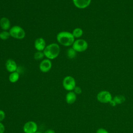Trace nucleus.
Here are the masks:
<instances>
[{"label": "nucleus", "instance_id": "nucleus-1", "mask_svg": "<svg viewBox=\"0 0 133 133\" xmlns=\"http://www.w3.org/2000/svg\"><path fill=\"white\" fill-rule=\"evenodd\" d=\"M56 39L59 44L65 47L72 46L75 39L72 33L68 31L59 32L56 36Z\"/></svg>", "mask_w": 133, "mask_h": 133}, {"label": "nucleus", "instance_id": "nucleus-2", "mask_svg": "<svg viewBox=\"0 0 133 133\" xmlns=\"http://www.w3.org/2000/svg\"><path fill=\"white\" fill-rule=\"evenodd\" d=\"M45 57L50 60L57 58L60 52V47L58 44L52 43L46 45L43 51Z\"/></svg>", "mask_w": 133, "mask_h": 133}, {"label": "nucleus", "instance_id": "nucleus-3", "mask_svg": "<svg viewBox=\"0 0 133 133\" xmlns=\"http://www.w3.org/2000/svg\"><path fill=\"white\" fill-rule=\"evenodd\" d=\"M10 37L17 39H22L25 36L24 30L19 25H14L9 30Z\"/></svg>", "mask_w": 133, "mask_h": 133}, {"label": "nucleus", "instance_id": "nucleus-4", "mask_svg": "<svg viewBox=\"0 0 133 133\" xmlns=\"http://www.w3.org/2000/svg\"><path fill=\"white\" fill-rule=\"evenodd\" d=\"M72 47L77 52H82L86 51L88 47V44L86 41L82 38L75 39Z\"/></svg>", "mask_w": 133, "mask_h": 133}, {"label": "nucleus", "instance_id": "nucleus-5", "mask_svg": "<svg viewBox=\"0 0 133 133\" xmlns=\"http://www.w3.org/2000/svg\"><path fill=\"white\" fill-rule=\"evenodd\" d=\"M62 86L64 89L68 91H73L76 86L75 78L70 75L66 76L62 81Z\"/></svg>", "mask_w": 133, "mask_h": 133}, {"label": "nucleus", "instance_id": "nucleus-6", "mask_svg": "<svg viewBox=\"0 0 133 133\" xmlns=\"http://www.w3.org/2000/svg\"><path fill=\"white\" fill-rule=\"evenodd\" d=\"M97 99L101 103H108L112 100V96L109 91L107 90H102L97 94Z\"/></svg>", "mask_w": 133, "mask_h": 133}, {"label": "nucleus", "instance_id": "nucleus-7", "mask_svg": "<svg viewBox=\"0 0 133 133\" xmlns=\"http://www.w3.org/2000/svg\"><path fill=\"white\" fill-rule=\"evenodd\" d=\"M37 124L32 121L26 122L23 126V130L24 133H35L37 131Z\"/></svg>", "mask_w": 133, "mask_h": 133}, {"label": "nucleus", "instance_id": "nucleus-8", "mask_svg": "<svg viewBox=\"0 0 133 133\" xmlns=\"http://www.w3.org/2000/svg\"><path fill=\"white\" fill-rule=\"evenodd\" d=\"M52 68L51 60L48 59H43L39 65V70L43 73H47L49 72Z\"/></svg>", "mask_w": 133, "mask_h": 133}, {"label": "nucleus", "instance_id": "nucleus-9", "mask_svg": "<svg viewBox=\"0 0 133 133\" xmlns=\"http://www.w3.org/2000/svg\"><path fill=\"white\" fill-rule=\"evenodd\" d=\"M5 68L7 71L10 73L17 71L18 68L16 62L12 59H9L6 61Z\"/></svg>", "mask_w": 133, "mask_h": 133}, {"label": "nucleus", "instance_id": "nucleus-10", "mask_svg": "<svg viewBox=\"0 0 133 133\" xmlns=\"http://www.w3.org/2000/svg\"><path fill=\"white\" fill-rule=\"evenodd\" d=\"M34 45L37 51H43L46 46L45 40L43 37H38L35 40Z\"/></svg>", "mask_w": 133, "mask_h": 133}, {"label": "nucleus", "instance_id": "nucleus-11", "mask_svg": "<svg viewBox=\"0 0 133 133\" xmlns=\"http://www.w3.org/2000/svg\"><path fill=\"white\" fill-rule=\"evenodd\" d=\"M72 2L76 8L83 9L87 8L90 5L91 0H72Z\"/></svg>", "mask_w": 133, "mask_h": 133}, {"label": "nucleus", "instance_id": "nucleus-12", "mask_svg": "<svg viewBox=\"0 0 133 133\" xmlns=\"http://www.w3.org/2000/svg\"><path fill=\"white\" fill-rule=\"evenodd\" d=\"M0 27L3 31H9L11 27L10 20L5 17L1 18L0 19Z\"/></svg>", "mask_w": 133, "mask_h": 133}, {"label": "nucleus", "instance_id": "nucleus-13", "mask_svg": "<svg viewBox=\"0 0 133 133\" xmlns=\"http://www.w3.org/2000/svg\"><path fill=\"white\" fill-rule=\"evenodd\" d=\"M76 94L73 91H69L65 96V101L69 104H73L76 100Z\"/></svg>", "mask_w": 133, "mask_h": 133}, {"label": "nucleus", "instance_id": "nucleus-14", "mask_svg": "<svg viewBox=\"0 0 133 133\" xmlns=\"http://www.w3.org/2000/svg\"><path fill=\"white\" fill-rule=\"evenodd\" d=\"M19 77H20L19 73L18 71H16V72H14L10 73L8 76V79L10 83H15L18 82V81L19 79Z\"/></svg>", "mask_w": 133, "mask_h": 133}, {"label": "nucleus", "instance_id": "nucleus-15", "mask_svg": "<svg viewBox=\"0 0 133 133\" xmlns=\"http://www.w3.org/2000/svg\"><path fill=\"white\" fill-rule=\"evenodd\" d=\"M75 38H80L83 34V30L80 28H76L71 32Z\"/></svg>", "mask_w": 133, "mask_h": 133}, {"label": "nucleus", "instance_id": "nucleus-16", "mask_svg": "<svg viewBox=\"0 0 133 133\" xmlns=\"http://www.w3.org/2000/svg\"><path fill=\"white\" fill-rule=\"evenodd\" d=\"M77 52L71 47L69 48L66 50V56L68 58L72 59L76 57Z\"/></svg>", "mask_w": 133, "mask_h": 133}, {"label": "nucleus", "instance_id": "nucleus-17", "mask_svg": "<svg viewBox=\"0 0 133 133\" xmlns=\"http://www.w3.org/2000/svg\"><path fill=\"white\" fill-rule=\"evenodd\" d=\"M113 100L116 102V104H120L125 101L126 98L123 95H119L115 96L113 98Z\"/></svg>", "mask_w": 133, "mask_h": 133}, {"label": "nucleus", "instance_id": "nucleus-18", "mask_svg": "<svg viewBox=\"0 0 133 133\" xmlns=\"http://www.w3.org/2000/svg\"><path fill=\"white\" fill-rule=\"evenodd\" d=\"M10 37L9 31H2L0 32V39L6 41Z\"/></svg>", "mask_w": 133, "mask_h": 133}, {"label": "nucleus", "instance_id": "nucleus-19", "mask_svg": "<svg viewBox=\"0 0 133 133\" xmlns=\"http://www.w3.org/2000/svg\"><path fill=\"white\" fill-rule=\"evenodd\" d=\"M45 57L43 51H37L34 54V59L35 60H42Z\"/></svg>", "mask_w": 133, "mask_h": 133}, {"label": "nucleus", "instance_id": "nucleus-20", "mask_svg": "<svg viewBox=\"0 0 133 133\" xmlns=\"http://www.w3.org/2000/svg\"><path fill=\"white\" fill-rule=\"evenodd\" d=\"M76 95H79L82 93V90L81 89V88L79 86H76L75 87V88L74 89V90H73Z\"/></svg>", "mask_w": 133, "mask_h": 133}, {"label": "nucleus", "instance_id": "nucleus-21", "mask_svg": "<svg viewBox=\"0 0 133 133\" xmlns=\"http://www.w3.org/2000/svg\"><path fill=\"white\" fill-rule=\"evenodd\" d=\"M5 112L2 110H0V122H2L5 119Z\"/></svg>", "mask_w": 133, "mask_h": 133}, {"label": "nucleus", "instance_id": "nucleus-22", "mask_svg": "<svg viewBox=\"0 0 133 133\" xmlns=\"http://www.w3.org/2000/svg\"><path fill=\"white\" fill-rule=\"evenodd\" d=\"M96 133H109V132L107 130H106L103 128H99L97 130Z\"/></svg>", "mask_w": 133, "mask_h": 133}, {"label": "nucleus", "instance_id": "nucleus-23", "mask_svg": "<svg viewBox=\"0 0 133 133\" xmlns=\"http://www.w3.org/2000/svg\"><path fill=\"white\" fill-rule=\"evenodd\" d=\"M5 130V127L4 125L2 122H0V133H4Z\"/></svg>", "mask_w": 133, "mask_h": 133}, {"label": "nucleus", "instance_id": "nucleus-24", "mask_svg": "<svg viewBox=\"0 0 133 133\" xmlns=\"http://www.w3.org/2000/svg\"><path fill=\"white\" fill-rule=\"evenodd\" d=\"M109 103H110V104L112 107H115V106L116 105V102L113 100V99H112V100H111L110 101Z\"/></svg>", "mask_w": 133, "mask_h": 133}, {"label": "nucleus", "instance_id": "nucleus-25", "mask_svg": "<svg viewBox=\"0 0 133 133\" xmlns=\"http://www.w3.org/2000/svg\"><path fill=\"white\" fill-rule=\"evenodd\" d=\"M44 133H56L55 130H54L53 129H48L47 130H46Z\"/></svg>", "mask_w": 133, "mask_h": 133}, {"label": "nucleus", "instance_id": "nucleus-26", "mask_svg": "<svg viewBox=\"0 0 133 133\" xmlns=\"http://www.w3.org/2000/svg\"><path fill=\"white\" fill-rule=\"evenodd\" d=\"M35 133H42V132L41 131H36Z\"/></svg>", "mask_w": 133, "mask_h": 133}]
</instances>
